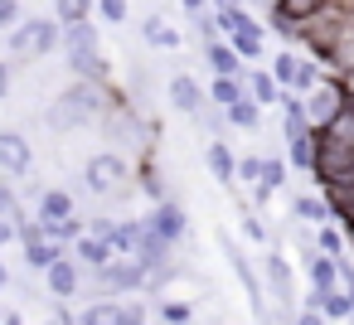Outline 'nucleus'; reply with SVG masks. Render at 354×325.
<instances>
[{"instance_id":"72a5a7b5","label":"nucleus","mask_w":354,"mask_h":325,"mask_svg":"<svg viewBox=\"0 0 354 325\" xmlns=\"http://www.w3.org/2000/svg\"><path fill=\"white\" fill-rule=\"evenodd\" d=\"M296 59H301V54H291V49H281V54L267 59V73L277 78V88H291V78H296Z\"/></svg>"},{"instance_id":"7ed1b4c3","label":"nucleus","mask_w":354,"mask_h":325,"mask_svg":"<svg viewBox=\"0 0 354 325\" xmlns=\"http://www.w3.org/2000/svg\"><path fill=\"white\" fill-rule=\"evenodd\" d=\"M78 189L93 194V199H112V194H127L131 189V160L117 156V151H97L78 165Z\"/></svg>"},{"instance_id":"393cba45","label":"nucleus","mask_w":354,"mask_h":325,"mask_svg":"<svg viewBox=\"0 0 354 325\" xmlns=\"http://www.w3.org/2000/svg\"><path fill=\"white\" fill-rule=\"evenodd\" d=\"M315 252H325V257H349V238L339 233V223L330 219V223H315Z\"/></svg>"},{"instance_id":"603ef678","label":"nucleus","mask_w":354,"mask_h":325,"mask_svg":"<svg viewBox=\"0 0 354 325\" xmlns=\"http://www.w3.org/2000/svg\"><path fill=\"white\" fill-rule=\"evenodd\" d=\"M0 310H6V306H0Z\"/></svg>"},{"instance_id":"9b49d317","label":"nucleus","mask_w":354,"mask_h":325,"mask_svg":"<svg viewBox=\"0 0 354 325\" xmlns=\"http://www.w3.org/2000/svg\"><path fill=\"white\" fill-rule=\"evenodd\" d=\"M228 44H233V54L243 59V64H262L267 59V30H262V20H252V15H243V25L233 30V35H223Z\"/></svg>"},{"instance_id":"a19ab883","label":"nucleus","mask_w":354,"mask_h":325,"mask_svg":"<svg viewBox=\"0 0 354 325\" xmlns=\"http://www.w3.org/2000/svg\"><path fill=\"white\" fill-rule=\"evenodd\" d=\"M257 170H262V156H238V165H233V180H243V185H257Z\"/></svg>"},{"instance_id":"f3484780","label":"nucleus","mask_w":354,"mask_h":325,"mask_svg":"<svg viewBox=\"0 0 354 325\" xmlns=\"http://www.w3.org/2000/svg\"><path fill=\"white\" fill-rule=\"evenodd\" d=\"M204 64H209L218 78H243V68H248V64L233 54L228 39H209V44H204Z\"/></svg>"},{"instance_id":"de8ad7c7","label":"nucleus","mask_w":354,"mask_h":325,"mask_svg":"<svg viewBox=\"0 0 354 325\" xmlns=\"http://www.w3.org/2000/svg\"><path fill=\"white\" fill-rule=\"evenodd\" d=\"M335 223H339V233H344V238H354V209H349V214H339Z\"/></svg>"},{"instance_id":"4be33fe9","label":"nucleus","mask_w":354,"mask_h":325,"mask_svg":"<svg viewBox=\"0 0 354 325\" xmlns=\"http://www.w3.org/2000/svg\"><path fill=\"white\" fill-rule=\"evenodd\" d=\"M301 262H306V277H310L315 291H335V286H339V267H335V257H325V252H306Z\"/></svg>"},{"instance_id":"4c0bfd02","label":"nucleus","mask_w":354,"mask_h":325,"mask_svg":"<svg viewBox=\"0 0 354 325\" xmlns=\"http://www.w3.org/2000/svg\"><path fill=\"white\" fill-rule=\"evenodd\" d=\"M25 214H30V209L20 204V194L10 189V180H0V219H10V223H20Z\"/></svg>"},{"instance_id":"7c9ffc66","label":"nucleus","mask_w":354,"mask_h":325,"mask_svg":"<svg viewBox=\"0 0 354 325\" xmlns=\"http://www.w3.org/2000/svg\"><path fill=\"white\" fill-rule=\"evenodd\" d=\"M204 98L214 102V107H228V102H238L243 98V78H209V88H204Z\"/></svg>"},{"instance_id":"79ce46f5","label":"nucleus","mask_w":354,"mask_h":325,"mask_svg":"<svg viewBox=\"0 0 354 325\" xmlns=\"http://www.w3.org/2000/svg\"><path fill=\"white\" fill-rule=\"evenodd\" d=\"M20 15H25V10H20V0H0V35H6Z\"/></svg>"},{"instance_id":"c9c22d12","label":"nucleus","mask_w":354,"mask_h":325,"mask_svg":"<svg viewBox=\"0 0 354 325\" xmlns=\"http://www.w3.org/2000/svg\"><path fill=\"white\" fill-rule=\"evenodd\" d=\"M93 15L102 25H127L131 20V6H127V0H93Z\"/></svg>"},{"instance_id":"412c9836","label":"nucleus","mask_w":354,"mask_h":325,"mask_svg":"<svg viewBox=\"0 0 354 325\" xmlns=\"http://www.w3.org/2000/svg\"><path fill=\"white\" fill-rule=\"evenodd\" d=\"M141 39H146L151 49H180V30H175V25H165V15H160V10H151V15L141 20Z\"/></svg>"},{"instance_id":"39448f33","label":"nucleus","mask_w":354,"mask_h":325,"mask_svg":"<svg viewBox=\"0 0 354 325\" xmlns=\"http://www.w3.org/2000/svg\"><path fill=\"white\" fill-rule=\"evenodd\" d=\"M349 98H344V88H339V78L335 73H320V83L310 88V93H301V112H306V122L320 131V127H330L335 122V112L344 107Z\"/></svg>"},{"instance_id":"6e6552de","label":"nucleus","mask_w":354,"mask_h":325,"mask_svg":"<svg viewBox=\"0 0 354 325\" xmlns=\"http://www.w3.org/2000/svg\"><path fill=\"white\" fill-rule=\"evenodd\" d=\"M218 248H223V257H228V267H233V277L243 281V296H248V306H252V315L262 320V315H267V296H262V281H257V272H252V262L243 257V248H238V238H228V233H218Z\"/></svg>"},{"instance_id":"ddd939ff","label":"nucleus","mask_w":354,"mask_h":325,"mask_svg":"<svg viewBox=\"0 0 354 325\" xmlns=\"http://www.w3.org/2000/svg\"><path fill=\"white\" fill-rule=\"evenodd\" d=\"M243 93L267 112V107H281V98H286V88H277V78L267 73V68H257V64H248L243 68Z\"/></svg>"},{"instance_id":"49530a36","label":"nucleus","mask_w":354,"mask_h":325,"mask_svg":"<svg viewBox=\"0 0 354 325\" xmlns=\"http://www.w3.org/2000/svg\"><path fill=\"white\" fill-rule=\"evenodd\" d=\"M15 243V223L10 219H0V248H10Z\"/></svg>"},{"instance_id":"9d476101","label":"nucleus","mask_w":354,"mask_h":325,"mask_svg":"<svg viewBox=\"0 0 354 325\" xmlns=\"http://www.w3.org/2000/svg\"><path fill=\"white\" fill-rule=\"evenodd\" d=\"M44 286H49V296H54V301H73V296H83V267L64 252L59 262H49V267H44Z\"/></svg>"},{"instance_id":"bb28decb","label":"nucleus","mask_w":354,"mask_h":325,"mask_svg":"<svg viewBox=\"0 0 354 325\" xmlns=\"http://www.w3.org/2000/svg\"><path fill=\"white\" fill-rule=\"evenodd\" d=\"M117 315H122V301L97 296V301H88V306L73 315V325H117Z\"/></svg>"},{"instance_id":"473e14b6","label":"nucleus","mask_w":354,"mask_h":325,"mask_svg":"<svg viewBox=\"0 0 354 325\" xmlns=\"http://www.w3.org/2000/svg\"><path fill=\"white\" fill-rule=\"evenodd\" d=\"M156 315H160L165 325H189V320H194V306H189V301H175V296H160V301H156Z\"/></svg>"},{"instance_id":"4468645a","label":"nucleus","mask_w":354,"mask_h":325,"mask_svg":"<svg viewBox=\"0 0 354 325\" xmlns=\"http://www.w3.org/2000/svg\"><path fill=\"white\" fill-rule=\"evenodd\" d=\"M68 214H78L73 189L49 185V189H39V194H35V219H39V223H54V219H68Z\"/></svg>"},{"instance_id":"6ab92c4d","label":"nucleus","mask_w":354,"mask_h":325,"mask_svg":"<svg viewBox=\"0 0 354 325\" xmlns=\"http://www.w3.org/2000/svg\"><path fill=\"white\" fill-rule=\"evenodd\" d=\"M204 165H209V175H214L218 185H233V165H238V156H233V146H228L223 136H214V141L204 146Z\"/></svg>"},{"instance_id":"f704fd0d","label":"nucleus","mask_w":354,"mask_h":325,"mask_svg":"<svg viewBox=\"0 0 354 325\" xmlns=\"http://www.w3.org/2000/svg\"><path fill=\"white\" fill-rule=\"evenodd\" d=\"M320 73H325V68H320L315 59H296V78H291V93H296V98H301V93H310V88L320 83Z\"/></svg>"},{"instance_id":"2eb2a0df","label":"nucleus","mask_w":354,"mask_h":325,"mask_svg":"<svg viewBox=\"0 0 354 325\" xmlns=\"http://www.w3.org/2000/svg\"><path fill=\"white\" fill-rule=\"evenodd\" d=\"M68 257L83 267V272H93V267H102V262H112L117 252H112V243L107 238H93V233H78L73 243H68Z\"/></svg>"},{"instance_id":"37998d69","label":"nucleus","mask_w":354,"mask_h":325,"mask_svg":"<svg viewBox=\"0 0 354 325\" xmlns=\"http://www.w3.org/2000/svg\"><path fill=\"white\" fill-rule=\"evenodd\" d=\"M44 325H73V315L64 310V301H54V306L44 301Z\"/></svg>"},{"instance_id":"aec40b11","label":"nucleus","mask_w":354,"mask_h":325,"mask_svg":"<svg viewBox=\"0 0 354 325\" xmlns=\"http://www.w3.org/2000/svg\"><path fill=\"white\" fill-rule=\"evenodd\" d=\"M223 122H228V131H262V107L243 93L238 102L223 107Z\"/></svg>"},{"instance_id":"dca6fc26","label":"nucleus","mask_w":354,"mask_h":325,"mask_svg":"<svg viewBox=\"0 0 354 325\" xmlns=\"http://www.w3.org/2000/svg\"><path fill=\"white\" fill-rule=\"evenodd\" d=\"M68 73H73V78H88V83H112V64L102 59V49H78V54H68Z\"/></svg>"},{"instance_id":"f03ea898","label":"nucleus","mask_w":354,"mask_h":325,"mask_svg":"<svg viewBox=\"0 0 354 325\" xmlns=\"http://www.w3.org/2000/svg\"><path fill=\"white\" fill-rule=\"evenodd\" d=\"M6 49H10V64H39L59 49V20L54 15H20L10 30H6Z\"/></svg>"},{"instance_id":"c756f323","label":"nucleus","mask_w":354,"mask_h":325,"mask_svg":"<svg viewBox=\"0 0 354 325\" xmlns=\"http://www.w3.org/2000/svg\"><path fill=\"white\" fill-rule=\"evenodd\" d=\"M286 180H291V165H286L281 156H262V170H257V185H262L267 194H277V189H286Z\"/></svg>"},{"instance_id":"8fccbe9b","label":"nucleus","mask_w":354,"mask_h":325,"mask_svg":"<svg viewBox=\"0 0 354 325\" xmlns=\"http://www.w3.org/2000/svg\"><path fill=\"white\" fill-rule=\"evenodd\" d=\"M0 325H25V315L20 310H0Z\"/></svg>"},{"instance_id":"58836bf2","label":"nucleus","mask_w":354,"mask_h":325,"mask_svg":"<svg viewBox=\"0 0 354 325\" xmlns=\"http://www.w3.org/2000/svg\"><path fill=\"white\" fill-rule=\"evenodd\" d=\"M238 223H243V238H248V243H267V223L257 219V209L238 204Z\"/></svg>"},{"instance_id":"a18cd8bd","label":"nucleus","mask_w":354,"mask_h":325,"mask_svg":"<svg viewBox=\"0 0 354 325\" xmlns=\"http://www.w3.org/2000/svg\"><path fill=\"white\" fill-rule=\"evenodd\" d=\"M10 88H15V73H10V64H6V59H0V102L10 98Z\"/></svg>"},{"instance_id":"a878e982","label":"nucleus","mask_w":354,"mask_h":325,"mask_svg":"<svg viewBox=\"0 0 354 325\" xmlns=\"http://www.w3.org/2000/svg\"><path fill=\"white\" fill-rule=\"evenodd\" d=\"M20 248H25V267H30V272H44L49 262H59V257L68 252V248H64V243H54V238H39V243H20Z\"/></svg>"},{"instance_id":"f8f14e48","label":"nucleus","mask_w":354,"mask_h":325,"mask_svg":"<svg viewBox=\"0 0 354 325\" xmlns=\"http://www.w3.org/2000/svg\"><path fill=\"white\" fill-rule=\"evenodd\" d=\"M165 102L175 107V112H185V117H194L209 98H204V83L194 78V73H175L170 83H165Z\"/></svg>"},{"instance_id":"423d86ee","label":"nucleus","mask_w":354,"mask_h":325,"mask_svg":"<svg viewBox=\"0 0 354 325\" xmlns=\"http://www.w3.org/2000/svg\"><path fill=\"white\" fill-rule=\"evenodd\" d=\"M262 291H272L277 310H296V277H291V262L281 257V243L272 252H262Z\"/></svg>"},{"instance_id":"3c124183","label":"nucleus","mask_w":354,"mask_h":325,"mask_svg":"<svg viewBox=\"0 0 354 325\" xmlns=\"http://www.w3.org/2000/svg\"><path fill=\"white\" fill-rule=\"evenodd\" d=\"M6 291H10V267L0 262V296H6Z\"/></svg>"},{"instance_id":"b1692460","label":"nucleus","mask_w":354,"mask_h":325,"mask_svg":"<svg viewBox=\"0 0 354 325\" xmlns=\"http://www.w3.org/2000/svg\"><path fill=\"white\" fill-rule=\"evenodd\" d=\"M291 219L296 223H330V204H325V194H296L291 199Z\"/></svg>"},{"instance_id":"09e8293b","label":"nucleus","mask_w":354,"mask_h":325,"mask_svg":"<svg viewBox=\"0 0 354 325\" xmlns=\"http://www.w3.org/2000/svg\"><path fill=\"white\" fill-rule=\"evenodd\" d=\"M180 10L185 15H199V10H209V0H180Z\"/></svg>"},{"instance_id":"cd10ccee","label":"nucleus","mask_w":354,"mask_h":325,"mask_svg":"<svg viewBox=\"0 0 354 325\" xmlns=\"http://www.w3.org/2000/svg\"><path fill=\"white\" fill-rule=\"evenodd\" d=\"M141 219H117L112 223V233H107V243H112V252L117 257H131V248H136V238H141Z\"/></svg>"},{"instance_id":"e433bc0d","label":"nucleus","mask_w":354,"mask_h":325,"mask_svg":"<svg viewBox=\"0 0 354 325\" xmlns=\"http://www.w3.org/2000/svg\"><path fill=\"white\" fill-rule=\"evenodd\" d=\"M330 325H339V320H349V306H344V296H339V286L335 291H320V306H315Z\"/></svg>"},{"instance_id":"f257e3e1","label":"nucleus","mask_w":354,"mask_h":325,"mask_svg":"<svg viewBox=\"0 0 354 325\" xmlns=\"http://www.w3.org/2000/svg\"><path fill=\"white\" fill-rule=\"evenodd\" d=\"M122 93L112 83H88V78H73L49 107H44V127L59 131V136H73V131H88L97 127V117L117 102Z\"/></svg>"},{"instance_id":"0eeeda50","label":"nucleus","mask_w":354,"mask_h":325,"mask_svg":"<svg viewBox=\"0 0 354 325\" xmlns=\"http://www.w3.org/2000/svg\"><path fill=\"white\" fill-rule=\"evenodd\" d=\"M30 170H35L30 136L15 127H0V180H30Z\"/></svg>"},{"instance_id":"2f4dec72","label":"nucleus","mask_w":354,"mask_h":325,"mask_svg":"<svg viewBox=\"0 0 354 325\" xmlns=\"http://www.w3.org/2000/svg\"><path fill=\"white\" fill-rule=\"evenodd\" d=\"M54 20H59V30L78 25V20H93V0H54Z\"/></svg>"},{"instance_id":"c03bdc74","label":"nucleus","mask_w":354,"mask_h":325,"mask_svg":"<svg viewBox=\"0 0 354 325\" xmlns=\"http://www.w3.org/2000/svg\"><path fill=\"white\" fill-rule=\"evenodd\" d=\"M291 325H330V320H325L320 310H306V306H301V310L291 315Z\"/></svg>"},{"instance_id":"1a4fd4ad","label":"nucleus","mask_w":354,"mask_h":325,"mask_svg":"<svg viewBox=\"0 0 354 325\" xmlns=\"http://www.w3.org/2000/svg\"><path fill=\"white\" fill-rule=\"evenodd\" d=\"M141 219H146V228H151V233H160V238H165V243H175V248L189 238V214H185V204H180L175 194H170V199H156V209H151V214H141Z\"/></svg>"},{"instance_id":"ea45409f","label":"nucleus","mask_w":354,"mask_h":325,"mask_svg":"<svg viewBox=\"0 0 354 325\" xmlns=\"http://www.w3.org/2000/svg\"><path fill=\"white\" fill-rule=\"evenodd\" d=\"M146 301L141 296H122V315H117V325H146Z\"/></svg>"},{"instance_id":"c85d7f7f","label":"nucleus","mask_w":354,"mask_h":325,"mask_svg":"<svg viewBox=\"0 0 354 325\" xmlns=\"http://www.w3.org/2000/svg\"><path fill=\"white\" fill-rule=\"evenodd\" d=\"M310 160H315V136L310 131L306 136H286V165L301 170V175H310Z\"/></svg>"},{"instance_id":"a211bd4d","label":"nucleus","mask_w":354,"mask_h":325,"mask_svg":"<svg viewBox=\"0 0 354 325\" xmlns=\"http://www.w3.org/2000/svg\"><path fill=\"white\" fill-rule=\"evenodd\" d=\"M59 49H64V54H78V49H102L97 20H78V25H64V30H59Z\"/></svg>"},{"instance_id":"20e7f679","label":"nucleus","mask_w":354,"mask_h":325,"mask_svg":"<svg viewBox=\"0 0 354 325\" xmlns=\"http://www.w3.org/2000/svg\"><path fill=\"white\" fill-rule=\"evenodd\" d=\"M310 136H315V160H310V180L325 189V185H339V180H349V170H354V146H344V141H335V136H325V131H315L310 127Z\"/></svg>"},{"instance_id":"5701e85b","label":"nucleus","mask_w":354,"mask_h":325,"mask_svg":"<svg viewBox=\"0 0 354 325\" xmlns=\"http://www.w3.org/2000/svg\"><path fill=\"white\" fill-rule=\"evenodd\" d=\"M310 131V122H306V112H301V98L286 88V98H281V122H277V136L286 141V136H306Z\"/></svg>"}]
</instances>
